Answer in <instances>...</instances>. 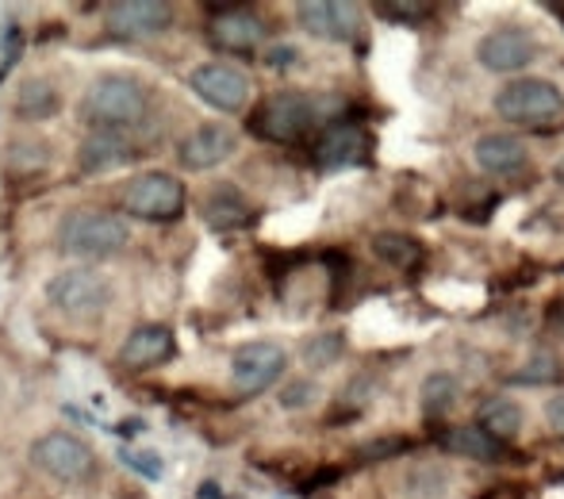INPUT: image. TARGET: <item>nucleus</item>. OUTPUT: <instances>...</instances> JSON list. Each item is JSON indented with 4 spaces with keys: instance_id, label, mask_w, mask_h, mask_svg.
Masks as SVG:
<instances>
[{
    "instance_id": "nucleus-1",
    "label": "nucleus",
    "mask_w": 564,
    "mask_h": 499,
    "mask_svg": "<svg viewBox=\"0 0 564 499\" xmlns=\"http://www.w3.org/2000/svg\"><path fill=\"white\" fill-rule=\"evenodd\" d=\"M150 97L134 77L105 74L89 85L82 97V120L93 123L97 131H119V127H134L147 116Z\"/></svg>"
},
{
    "instance_id": "nucleus-2",
    "label": "nucleus",
    "mask_w": 564,
    "mask_h": 499,
    "mask_svg": "<svg viewBox=\"0 0 564 499\" xmlns=\"http://www.w3.org/2000/svg\"><path fill=\"white\" fill-rule=\"evenodd\" d=\"M131 242V227L116 211L77 208L58 224V250L77 253V258H108Z\"/></svg>"
},
{
    "instance_id": "nucleus-3",
    "label": "nucleus",
    "mask_w": 564,
    "mask_h": 499,
    "mask_svg": "<svg viewBox=\"0 0 564 499\" xmlns=\"http://www.w3.org/2000/svg\"><path fill=\"white\" fill-rule=\"evenodd\" d=\"M323 108H327V100H315L307 93H273L253 112L250 131L269 142H296L323 120Z\"/></svg>"
},
{
    "instance_id": "nucleus-4",
    "label": "nucleus",
    "mask_w": 564,
    "mask_h": 499,
    "mask_svg": "<svg viewBox=\"0 0 564 499\" xmlns=\"http://www.w3.org/2000/svg\"><path fill=\"white\" fill-rule=\"evenodd\" d=\"M496 116L519 127H545L564 116V97L545 77H522L496 93Z\"/></svg>"
},
{
    "instance_id": "nucleus-5",
    "label": "nucleus",
    "mask_w": 564,
    "mask_h": 499,
    "mask_svg": "<svg viewBox=\"0 0 564 499\" xmlns=\"http://www.w3.org/2000/svg\"><path fill=\"white\" fill-rule=\"evenodd\" d=\"M46 300L54 312L74 315V319H89L100 315L116 300V284L97 269H66L46 284Z\"/></svg>"
},
{
    "instance_id": "nucleus-6",
    "label": "nucleus",
    "mask_w": 564,
    "mask_h": 499,
    "mask_svg": "<svg viewBox=\"0 0 564 499\" xmlns=\"http://www.w3.org/2000/svg\"><path fill=\"white\" fill-rule=\"evenodd\" d=\"M123 208L147 224H170L185 211V185L173 173H142L127 185Z\"/></svg>"
},
{
    "instance_id": "nucleus-7",
    "label": "nucleus",
    "mask_w": 564,
    "mask_h": 499,
    "mask_svg": "<svg viewBox=\"0 0 564 499\" xmlns=\"http://www.w3.org/2000/svg\"><path fill=\"white\" fill-rule=\"evenodd\" d=\"M31 462L43 473H51L54 480H66V485H82L97 473V457L85 446L77 434L51 431L31 446Z\"/></svg>"
},
{
    "instance_id": "nucleus-8",
    "label": "nucleus",
    "mask_w": 564,
    "mask_h": 499,
    "mask_svg": "<svg viewBox=\"0 0 564 499\" xmlns=\"http://www.w3.org/2000/svg\"><path fill=\"white\" fill-rule=\"evenodd\" d=\"M289 369V354L276 343H246L230 358V384L242 395H258L273 388Z\"/></svg>"
},
{
    "instance_id": "nucleus-9",
    "label": "nucleus",
    "mask_w": 564,
    "mask_h": 499,
    "mask_svg": "<svg viewBox=\"0 0 564 499\" xmlns=\"http://www.w3.org/2000/svg\"><path fill=\"white\" fill-rule=\"evenodd\" d=\"M188 85H193V93L204 105L219 108V112H242L246 100H250V77L238 66H227V62H204V66H196Z\"/></svg>"
},
{
    "instance_id": "nucleus-10",
    "label": "nucleus",
    "mask_w": 564,
    "mask_h": 499,
    "mask_svg": "<svg viewBox=\"0 0 564 499\" xmlns=\"http://www.w3.org/2000/svg\"><path fill=\"white\" fill-rule=\"evenodd\" d=\"M538 58V39L527 28H496L476 43V62L491 74H519Z\"/></svg>"
},
{
    "instance_id": "nucleus-11",
    "label": "nucleus",
    "mask_w": 564,
    "mask_h": 499,
    "mask_svg": "<svg viewBox=\"0 0 564 499\" xmlns=\"http://www.w3.org/2000/svg\"><path fill=\"white\" fill-rule=\"evenodd\" d=\"M105 23L119 39H150L170 31L173 8L165 0H112L105 4Z\"/></svg>"
},
{
    "instance_id": "nucleus-12",
    "label": "nucleus",
    "mask_w": 564,
    "mask_h": 499,
    "mask_svg": "<svg viewBox=\"0 0 564 499\" xmlns=\"http://www.w3.org/2000/svg\"><path fill=\"white\" fill-rule=\"evenodd\" d=\"M296 20L307 35L330 39V43H349L357 35V8L341 0H304L296 4Z\"/></svg>"
},
{
    "instance_id": "nucleus-13",
    "label": "nucleus",
    "mask_w": 564,
    "mask_h": 499,
    "mask_svg": "<svg viewBox=\"0 0 564 499\" xmlns=\"http://www.w3.org/2000/svg\"><path fill=\"white\" fill-rule=\"evenodd\" d=\"M235 147H238V139H235V131H230V127L204 123V127H196L188 139H181L177 158H181V165H185V170L204 173V170H216L219 162H227V158L235 154Z\"/></svg>"
},
{
    "instance_id": "nucleus-14",
    "label": "nucleus",
    "mask_w": 564,
    "mask_h": 499,
    "mask_svg": "<svg viewBox=\"0 0 564 499\" xmlns=\"http://www.w3.org/2000/svg\"><path fill=\"white\" fill-rule=\"evenodd\" d=\"M212 43L224 46V51H258L261 39H265V20L250 8H219L208 23Z\"/></svg>"
},
{
    "instance_id": "nucleus-15",
    "label": "nucleus",
    "mask_w": 564,
    "mask_h": 499,
    "mask_svg": "<svg viewBox=\"0 0 564 499\" xmlns=\"http://www.w3.org/2000/svg\"><path fill=\"white\" fill-rule=\"evenodd\" d=\"M173 358V330L162 327V323H147L139 327L123 346H119V366L123 369H154L162 361Z\"/></svg>"
},
{
    "instance_id": "nucleus-16",
    "label": "nucleus",
    "mask_w": 564,
    "mask_h": 499,
    "mask_svg": "<svg viewBox=\"0 0 564 499\" xmlns=\"http://www.w3.org/2000/svg\"><path fill=\"white\" fill-rule=\"evenodd\" d=\"M473 158L484 173H519L530 154L522 139H514L507 131H491L473 142Z\"/></svg>"
},
{
    "instance_id": "nucleus-17",
    "label": "nucleus",
    "mask_w": 564,
    "mask_h": 499,
    "mask_svg": "<svg viewBox=\"0 0 564 499\" xmlns=\"http://www.w3.org/2000/svg\"><path fill=\"white\" fill-rule=\"evenodd\" d=\"M131 158H134L131 142L119 131H93L89 139L82 142L77 165H82L85 173H108V170H116V165L131 162Z\"/></svg>"
},
{
    "instance_id": "nucleus-18",
    "label": "nucleus",
    "mask_w": 564,
    "mask_h": 499,
    "mask_svg": "<svg viewBox=\"0 0 564 499\" xmlns=\"http://www.w3.org/2000/svg\"><path fill=\"white\" fill-rule=\"evenodd\" d=\"M361 150H365L361 127L335 123L323 131L319 147H315V162H319L323 170H346V165H354L357 158H361Z\"/></svg>"
},
{
    "instance_id": "nucleus-19",
    "label": "nucleus",
    "mask_w": 564,
    "mask_h": 499,
    "mask_svg": "<svg viewBox=\"0 0 564 499\" xmlns=\"http://www.w3.org/2000/svg\"><path fill=\"white\" fill-rule=\"evenodd\" d=\"M204 219L216 231H238V227L250 224V200L235 185H212L208 196H204Z\"/></svg>"
},
{
    "instance_id": "nucleus-20",
    "label": "nucleus",
    "mask_w": 564,
    "mask_h": 499,
    "mask_svg": "<svg viewBox=\"0 0 564 499\" xmlns=\"http://www.w3.org/2000/svg\"><path fill=\"white\" fill-rule=\"evenodd\" d=\"M476 426L503 446V442H511L522 434V408L511 400V395H496V400H488L480 411H476Z\"/></svg>"
},
{
    "instance_id": "nucleus-21",
    "label": "nucleus",
    "mask_w": 564,
    "mask_h": 499,
    "mask_svg": "<svg viewBox=\"0 0 564 499\" xmlns=\"http://www.w3.org/2000/svg\"><path fill=\"white\" fill-rule=\"evenodd\" d=\"M446 449L457 457H468V462H496L499 454H503V446H499L496 438H488V434L480 431V426H457V431L446 434Z\"/></svg>"
},
{
    "instance_id": "nucleus-22",
    "label": "nucleus",
    "mask_w": 564,
    "mask_h": 499,
    "mask_svg": "<svg viewBox=\"0 0 564 499\" xmlns=\"http://www.w3.org/2000/svg\"><path fill=\"white\" fill-rule=\"evenodd\" d=\"M15 112H20L23 120H51V116L58 112V89H54L51 82H43V77L23 82L20 97H15Z\"/></svg>"
},
{
    "instance_id": "nucleus-23",
    "label": "nucleus",
    "mask_w": 564,
    "mask_h": 499,
    "mask_svg": "<svg viewBox=\"0 0 564 499\" xmlns=\"http://www.w3.org/2000/svg\"><path fill=\"white\" fill-rule=\"evenodd\" d=\"M372 253H377L384 265L408 269L419 261V242L408 239V235H400V231H380L377 239H372Z\"/></svg>"
},
{
    "instance_id": "nucleus-24",
    "label": "nucleus",
    "mask_w": 564,
    "mask_h": 499,
    "mask_svg": "<svg viewBox=\"0 0 564 499\" xmlns=\"http://www.w3.org/2000/svg\"><path fill=\"white\" fill-rule=\"evenodd\" d=\"M453 400H457V377L453 373H431L423 380L419 408H423L426 415H442V411H449Z\"/></svg>"
},
{
    "instance_id": "nucleus-25",
    "label": "nucleus",
    "mask_w": 564,
    "mask_h": 499,
    "mask_svg": "<svg viewBox=\"0 0 564 499\" xmlns=\"http://www.w3.org/2000/svg\"><path fill=\"white\" fill-rule=\"evenodd\" d=\"M46 162H51L46 139H15L12 147H8V165H12L15 173H23V177H31V173H43Z\"/></svg>"
},
{
    "instance_id": "nucleus-26",
    "label": "nucleus",
    "mask_w": 564,
    "mask_h": 499,
    "mask_svg": "<svg viewBox=\"0 0 564 499\" xmlns=\"http://www.w3.org/2000/svg\"><path fill=\"white\" fill-rule=\"evenodd\" d=\"M341 350H346V338H341L338 330H327V335L307 338L300 358H304V366H312V369H327L341 358Z\"/></svg>"
},
{
    "instance_id": "nucleus-27",
    "label": "nucleus",
    "mask_w": 564,
    "mask_h": 499,
    "mask_svg": "<svg viewBox=\"0 0 564 499\" xmlns=\"http://www.w3.org/2000/svg\"><path fill=\"white\" fill-rule=\"evenodd\" d=\"M408 492L415 499H438L446 492V473L434 469V465H419L408 473Z\"/></svg>"
},
{
    "instance_id": "nucleus-28",
    "label": "nucleus",
    "mask_w": 564,
    "mask_h": 499,
    "mask_svg": "<svg viewBox=\"0 0 564 499\" xmlns=\"http://www.w3.org/2000/svg\"><path fill=\"white\" fill-rule=\"evenodd\" d=\"M119 462H123L127 469L142 473L147 480H158V477H162V457L150 454V449H123V454H119Z\"/></svg>"
},
{
    "instance_id": "nucleus-29",
    "label": "nucleus",
    "mask_w": 564,
    "mask_h": 499,
    "mask_svg": "<svg viewBox=\"0 0 564 499\" xmlns=\"http://www.w3.org/2000/svg\"><path fill=\"white\" fill-rule=\"evenodd\" d=\"M315 380H289V384L281 388V408H289V411H300V408H307V403H315Z\"/></svg>"
},
{
    "instance_id": "nucleus-30",
    "label": "nucleus",
    "mask_w": 564,
    "mask_h": 499,
    "mask_svg": "<svg viewBox=\"0 0 564 499\" xmlns=\"http://www.w3.org/2000/svg\"><path fill=\"white\" fill-rule=\"evenodd\" d=\"M380 15H392V20H408V23H419L426 12H431V4H380L377 8Z\"/></svg>"
},
{
    "instance_id": "nucleus-31",
    "label": "nucleus",
    "mask_w": 564,
    "mask_h": 499,
    "mask_svg": "<svg viewBox=\"0 0 564 499\" xmlns=\"http://www.w3.org/2000/svg\"><path fill=\"white\" fill-rule=\"evenodd\" d=\"M553 377H557V361L553 358H534V366L514 373V380H553Z\"/></svg>"
},
{
    "instance_id": "nucleus-32",
    "label": "nucleus",
    "mask_w": 564,
    "mask_h": 499,
    "mask_svg": "<svg viewBox=\"0 0 564 499\" xmlns=\"http://www.w3.org/2000/svg\"><path fill=\"white\" fill-rule=\"evenodd\" d=\"M545 419H550V431L564 438V392L550 395V403H545Z\"/></svg>"
},
{
    "instance_id": "nucleus-33",
    "label": "nucleus",
    "mask_w": 564,
    "mask_h": 499,
    "mask_svg": "<svg viewBox=\"0 0 564 499\" xmlns=\"http://www.w3.org/2000/svg\"><path fill=\"white\" fill-rule=\"evenodd\" d=\"M265 62H269V66H292V62H296V46H276Z\"/></svg>"
},
{
    "instance_id": "nucleus-34",
    "label": "nucleus",
    "mask_w": 564,
    "mask_h": 499,
    "mask_svg": "<svg viewBox=\"0 0 564 499\" xmlns=\"http://www.w3.org/2000/svg\"><path fill=\"white\" fill-rule=\"evenodd\" d=\"M139 431H147V423H142V419H127V423L119 426V434H139Z\"/></svg>"
},
{
    "instance_id": "nucleus-35",
    "label": "nucleus",
    "mask_w": 564,
    "mask_h": 499,
    "mask_svg": "<svg viewBox=\"0 0 564 499\" xmlns=\"http://www.w3.org/2000/svg\"><path fill=\"white\" fill-rule=\"evenodd\" d=\"M0 392H4V388H0Z\"/></svg>"
}]
</instances>
